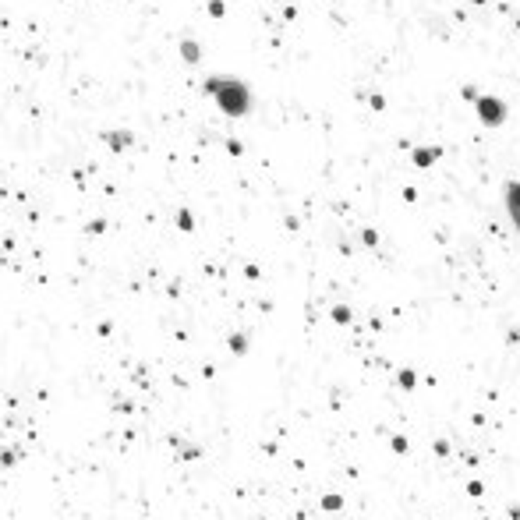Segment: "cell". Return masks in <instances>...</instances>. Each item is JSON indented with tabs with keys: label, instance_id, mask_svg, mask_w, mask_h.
<instances>
[{
	"label": "cell",
	"instance_id": "1",
	"mask_svg": "<svg viewBox=\"0 0 520 520\" xmlns=\"http://www.w3.org/2000/svg\"><path fill=\"white\" fill-rule=\"evenodd\" d=\"M213 86V96L220 99V107L226 114H244L248 110V103H252V96H248V89L241 86V81H231V78H220V81H209Z\"/></svg>",
	"mask_w": 520,
	"mask_h": 520
},
{
	"label": "cell",
	"instance_id": "2",
	"mask_svg": "<svg viewBox=\"0 0 520 520\" xmlns=\"http://www.w3.org/2000/svg\"><path fill=\"white\" fill-rule=\"evenodd\" d=\"M478 114H482V120H485V124H499L506 110H503V103H499V99L485 96L482 103H478Z\"/></svg>",
	"mask_w": 520,
	"mask_h": 520
},
{
	"label": "cell",
	"instance_id": "3",
	"mask_svg": "<svg viewBox=\"0 0 520 520\" xmlns=\"http://www.w3.org/2000/svg\"><path fill=\"white\" fill-rule=\"evenodd\" d=\"M506 209H510L517 231H520V184H510V188H506Z\"/></svg>",
	"mask_w": 520,
	"mask_h": 520
}]
</instances>
